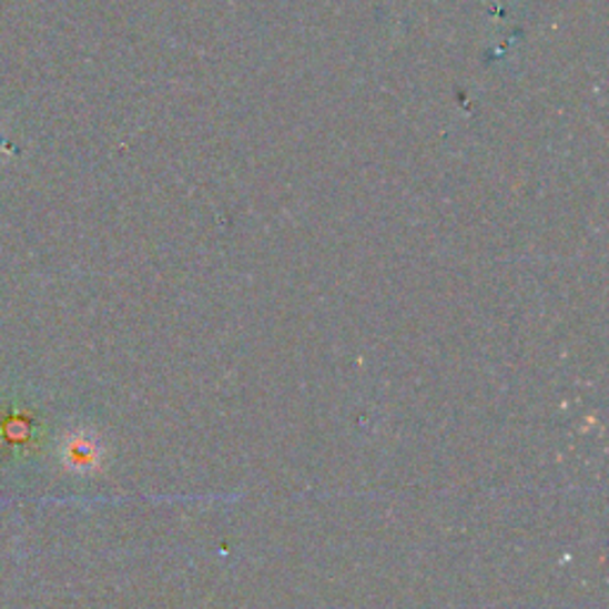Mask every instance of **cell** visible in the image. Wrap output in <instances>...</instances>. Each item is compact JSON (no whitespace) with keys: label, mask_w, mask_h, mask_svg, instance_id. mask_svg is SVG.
Returning a JSON list of instances; mask_svg holds the SVG:
<instances>
[{"label":"cell","mask_w":609,"mask_h":609,"mask_svg":"<svg viewBox=\"0 0 609 609\" xmlns=\"http://www.w3.org/2000/svg\"><path fill=\"white\" fill-rule=\"evenodd\" d=\"M62 463L68 469L79 471V474H89L93 469H98L103 459V448L98 446V440H93L91 436L77 434L64 440L62 448Z\"/></svg>","instance_id":"6da1fadb"}]
</instances>
